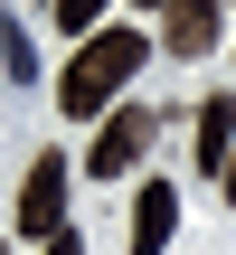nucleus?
<instances>
[{"label":"nucleus","mask_w":236,"mask_h":255,"mask_svg":"<svg viewBox=\"0 0 236 255\" xmlns=\"http://www.w3.org/2000/svg\"><path fill=\"white\" fill-rule=\"evenodd\" d=\"M0 66H9V76H19V85H38V47H28V38H19V28H0Z\"/></svg>","instance_id":"8"},{"label":"nucleus","mask_w":236,"mask_h":255,"mask_svg":"<svg viewBox=\"0 0 236 255\" xmlns=\"http://www.w3.org/2000/svg\"><path fill=\"white\" fill-rule=\"evenodd\" d=\"M142 9H170V0H142Z\"/></svg>","instance_id":"10"},{"label":"nucleus","mask_w":236,"mask_h":255,"mask_svg":"<svg viewBox=\"0 0 236 255\" xmlns=\"http://www.w3.org/2000/svg\"><path fill=\"white\" fill-rule=\"evenodd\" d=\"M161 47L170 57H208L218 47V0H170L161 9Z\"/></svg>","instance_id":"4"},{"label":"nucleus","mask_w":236,"mask_h":255,"mask_svg":"<svg viewBox=\"0 0 236 255\" xmlns=\"http://www.w3.org/2000/svg\"><path fill=\"white\" fill-rule=\"evenodd\" d=\"M170 227H180V189L170 180H142V199H132V255H161Z\"/></svg>","instance_id":"5"},{"label":"nucleus","mask_w":236,"mask_h":255,"mask_svg":"<svg viewBox=\"0 0 236 255\" xmlns=\"http://www.w3.org/2000/svg\"><path fill=\"white\" fill-rule=\"evenodd\" d=\"M199 170H208V180L236 170V95H208V104H199Z\"/></svg>","instance_id":"6"},{"label":"nucleus","mask_w":236,"mask_h":255,"mask_svg":"<svg viewBox=\"0 0 236 255\" xmlns=\"http://www.w3.org/2000/svg\"><path fill=\"white\" fill-rule=\"evenodd\" d=\"M0 255H9V246H0Z\"/></svg>","instance_id":"11"},{"label":"nucleus","mask_w":236,"mask_h":255,"mask_svg":"<svg viewBox=\"0 0 236 255\" xmlns=\"http://www.w3.org/2000/svg\"><path fill=\"white\" fill-rule=\"evenodd\" d=\"M47 255H85V237H76V227H57V237H47Z\"/></svg>","instance_id":"9"},{"label":"nucleus","mask_w":236,"mask_h":255,"mask_svg":"<svg viewBox=\"0 0 236 255\" xmlns=\"http://www.w3.org/2000/svg\"><path fill=\"white\" fill-rule=\"evenodd\" d=\"M66 227V151H38L19 180V237H57Z\"/></svg>","instance_id":"3"},{"label":"nucleus","mask_w":236,"mask_h":255,"mask_svg":"<svg viewBox=\"0 0 236 255\" xmlns=\"http://www.w3.org/2000/svg\"><path fill=\"white\" fill-rule=\"evenodd\" d=\"M142 57H151V38H142V28H95V38H76L66 76H57V114H76V123L114 114V104H123V85L142 76Z\"/></svg>","instance_id":"1"},{"label":"nucleus","mask_w":236,"mask_h":255,"mask_svg":"<svg viewBox=\"0 0 236 255\" xmlns=\"http://www.w3.org/2000/svg\"><path fill=\"white\" fill-rule=\"evenodd\" d=\"M104 9H114V0H47V19H57L66 38H95V28H104Z\"/></svg>","instance_id":"7"},{"label":"nucleus","mask_w":236,"mask_h":255,"mask_svg":"<svg viewBox=\"0 0 236 255\" xmlns=\"http://www.w3.org/2000/svg\"><path fill=\"white\" fill-rule=\"evenodd\" d=\"M142 151H151V104H114L104 132H95V151H85V170H95V180H123Z\"/></svg>","instance_id":"2"}]
</instances>
